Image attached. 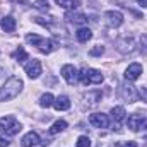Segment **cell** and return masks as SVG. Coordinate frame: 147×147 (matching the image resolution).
I'll return each mask as SVG.
<instances>
[{"instance_id":"obj_1","label":"cell","mask_w":147,"mask_h":147,"mask_svg":"<svg viewBox=\"0 0 147 147\" xmlns=\"http://www.w3.org/2000/svg\"><path fill=\"white\" fill-rule=\"evenodd\" d=\"M24 82L19 77H10L7 79L2 86H0V101H10L14 98L19 96V92L22 91Z\"/></svg>"},{"instance_id":"obj_2","label":"cell","mask_w":147,"mask_h":147,"mask_svg":"<svg viewBox=\"0 0 147 147\" xmlns=\"http://www.w3.org/2000/svg\"><path fill=\"white\" fill-rule=\"evenodd\" d=\"M26 41L31 43L33 46H36L41 53H51L55 48H57V43L53 39H48V38H43V36H38V34H28L26 36Z\"/></svg>"},{"instance_id":"obj_3","label":"cell","mask_w":147,"mask_h":147,"mask_svg":"<svg viewBox=\"0 0 147 147\" xmlns=\"http://www.w3.org/2000/svg\"><path fill=\"white\" fill-rule=\"evenodd\" d=\"M103 74L96 69H89V67H84L80 72H79V80L84 84V86H91V84H101L103 82Z\"/></svg>"},{"instance_id":"obj_4","label":"cell","mask_w":147,"mask_h":147,"mask_svg":"<svg viewBox=\"0 0 147 147\" xmlns=\"http://www.w3.org/2000/svg\"><path fill=\"white\" fill-rule=\"evenodd\" d=\"M21 123L14 118V116H2L0 118V130L5 134V135H17L21 132Z\"/></svg>"},{"instance_id":"obj_5","label":"cell","mask_w":147,"mask_h":147,"mask_svg":"<svg viewBox=\"0 0 147 147\" xmlns=\"http://www.w3.org/2000/svg\"><path fill=\"white\" fill-rule=\"evenodd\" d=\"M116 48H118V51L123 53V55H127V53H134V51H135V39H134L132 36L120 38L118 43H116Z\"/></svg>"},{"instance_id":"obj_6","label":"cell","mask_w":147,"mask_h":147,"mask_svg":"<svg viewBox=\"0 0 147 147\" xmlns=\"http://www.w3.org/2000/svg\"><path fill=\"white\" fill-rule=\"evenodd\" d=\"M105 21L110 28H120L123 24V16L118 10H108L105 12Z\"/></svg>"},{"instance_id":"obj_7","label":"cell","mask_w":147,"mask_h":147,"mask_svg":"<svg viewBox=\"0 0 147 147\" xmlns=\"http://www.w3.org/2000/svg\"><path fill=\"white\" fill-rule=\"evenodd\" d=\"M89 123L96 128H108L110 120H108V115H105V113H92L89 116Z\"/></svg>"},{"instance_id":"obj_8","label":"cell","mask_w":147,"mask_h":147,"mask_svg":"<svg viewBox=\"0 0 147 147\" xmlns=\"http://www.w3.org/2000/svg\"><path fill=\"white\" fill-rule=\"evenodd\" d=\"M60 74H62V77L65 79L67 84H75L77 79H79V72H77V69L74 65H63Z\"/></svg>"},{"instance_id":"obj_9","label":"cell","mask_w":147,"mask_h":147,"mask_svg":"<svg viewBox=\"0 0 147 147\" xmlns=\"http://www.w3.org/2000/svg\"><path fill=\"white\" fill-rule=\"evenodd\" d=\"M121 98L128 103H135L139 99V92L135 91V87L132 84H123L121 86Z\"/></svg>"},{"instance_id":"obj_10","label":"cell","mask_w":147,"mask_h":147,"mask_svg":"<svg viewBox=\"0 0 147 147\" xmlns=\"http://www.w3.org/2000/svg\"><path fill=\"white\" fill-rule=\"evenodd\" d=\"M26 74L29 79H38L41 75V62L39 60H31L28 65H26Z\"/></svg>"},{"instance_id":"obj_11","label":"cell","mask_w":147,"mask_h":147,"mask_svg":"<svg viewBox=\"0 0 147 147\" xmlns=\"http://www.w3.org/2000/svg\"><path fill=\"white\" fill-rule=\"evenodd\" d=\"M140 74H142V65L140 63H132V65H128V69L125 70V79L127 80H137L139 77H140Z\"/></svg>"},{"instance_id":"obj_12","label":"cell","mask_w":147,"mask_h":147,"mask_svg":"<svg viewBox=\"0 0 147 147\" xmlns=\"http://www.w3.org/2000/svg\"><path fill=\"white\" fill-rule=\"evenodd\" d=\"M144 120H146V116L144 115H139V113H134V115H130L128 116V128L130 130H134V132H139V128H140V125L144 123Z\"/></svg>"},{"instance_id":"obj_13","label":"cell","mask_w":147,"mask_h":147,"mask_svg":"<svg viewBox=\"0 0 147 147\" xmlns=\"http://www.w3.org/2000/svg\"><path fill=\"white\" fill-rule=\"evenodd\" d=\"M0 26H2V29H3L5 33H14L17 22H16V19H14L12 16H5L3 19H0Z\"/></svg>"},{"instance_id":"obj_14","label":"cell","mask_w":147,"mask_h":147,"mask_svg":"<svg viewBox=\"0 0 147 147\" xmlns=\"http://www.w3.org/2000/svg\"><path fill=\"white\" fill-rule=\"evenodd\" d=\"M101 98H103V94L99 92V91H92V92H87L86 96H84V101H86V106H96L99 101H101Z\"/></svg>"},{"instance_id":"obj_15","label":"cell","mask_w":147,"mask_h":147,"mask_svg":"<svg viewBox=\"0 0 147 147\" xmlns=\"http://www.w3.org/2000/svg\"><path fill=\"white\" fill-rule=\"evenodd\" d=\"M21 144H22V147H33V146H38V144H39V135H38L36 132H29V134H26V135L22 137Z\"/></svg>"},{"instance_id":"obj_16","label":"cell","mask_w":147,"mask_h":147,"mask_svg":"<svg viewBox=\"0 0 147 147\" xmlns=\"http://www.w3.org/2000/svg\"><path fill=\"white\" fill-rule=\"evenodd\" d=\"M53 106H55L58 111H65V110H69V108H70V99H69L67 96H58V98L55 99Z\"/></svg>"},{"instance_id":"obj_17","label":"cell","mask_w":147,"mask_h":147,"mask_svg":"<svg viewBox=\"0 0 147 147\" xmlns=\"http://www.w3.org/2000/svg\"><path fill=\"white\" fill-rule=\"evenodd\" d=\"M67 128V121L65 120H57L51 127H50V130H48V134L50 135H57V134H60V132H63Z\"/></svg>"},{"instance_id":"obj_18","label":"cell","mask_w":147,"mask_h":147,"mask_svg":"<svg viewBox=\"0 0 147 147\" xmlns=\"http://www.w3.org/2000/svg\"><path fill=\"white\" fill-rule=\"evenodd\" d=\"M75 36H77V39H79L80 43H87V41L92 38V31H91L89 28H80V29L75 33Z\"/></svg>"},{"instance_id":"obj_19","label":"cell","mask_w":147,"mask_h":147,"mask_svg":"<svg viewBox=\"0 0 147 147\" xmlns=\"http://www.w3.org/2000/svg\"><path fill=\"white\" fill-rule=\"evenodd\" d=\"M125 108L123 106H115L113 110H111V118L116 121V123H120V121H123L125 120Z\"/></svg>"},{"instance_id":"obj_20","label":"cell","mask_w":147,"mask_h":147,"mask_svg":"<svg viewBox=\"0 0 147 147\" xmlns=\"http://www.w3.org/2000/svg\"><path fill=\"white\" fill-rule=\"evenodd\" d=\"M67 17H69V21H70V22H74V24H79V26L87 24V16H84V14H80V12L70 14V16H67Z\"/></svg>"},{"instance_id":"obj_21","label":"cell","mask_w":147,"mask_h":147,"mask_svg":"<svg viewBox=\"0 0 147 147\" xmlns=\"http://www.w3.org/2000/svg\"><path fill=\"white\" fill-rule=\"evenodd\" d=\"M53 103H55V98L50 92H46V94H43L39 98V106L41 108H50V106H53Z\"/></svg>"},{"instance_id":"obj_22","label":"cell","mask_w":147,"mask_h":147,"mask_svg":"<svg viewBox=\"0 0 147 147\" xmlns=\"http://www.w3.org/2000/svg\"><path fill=\"white\" fill-rule=\"evenodd\" d=\"M12 58H14V60H17V62L21 63V62L28 60V53H26V50H24V48H21V46H19V48L12 53Z\"/></svg>"},{"instance_id":"obj_23","label":"cell","mask_w":147,"mask_h":147,"mask_svg":"<svg viewBox=\"0 0 147 147\" xmlns=\"http://www.w3.org/2000/svg\"><path fill=\"white\" fill-rule=\"evenodd\" d=\"M57 2V5H60L62 9H74V7H77V0H55Z\"/></svg>"},{"instance_id":"obj_24","label":"cell","mask_w":147,"mask_h":147,"mask_svg":"<svg viewBox=\"0 0 147 147\" xmlns=\"http://www.w3.org/2000/svg\"><path fill=\"white\" fill-rule=\"evenodd\" d=\"M34 7H36L38 10H43V12H48V10H50L48 0H36V2H34Z\"/></svg>"},{"instance_id":"obj_25","label":"cell","mask_w":147,"mask_h":147,"mask_svg":"<svg viewBox=\"0 0 147 147\" xmlns=\"http://www.w3.org/2000/svg\"><path fill=\"white\" fill-rule=\"evenodd\" d=\"M77 147H91V139L86 137V135L79 137V139H77Z\"/></svg>"},{"instance_id":"obj_26","label":"cell","mask_w":147,"mask_h":147,"mask_svg":"<svg viewBox=\"0 0 147 147\" xmlns=\"http://www.w3.org/2000/svg\"><path fill=\"white\" fill-rule=\"evenodd\" d=\"M89 53H91L92 57H99V55H103V53H105V48H103L101 45H98V46H94Z\"/></svg>"},{"instance_id":"obj_27","label":"cell","mask_w":147,"mask_h":147,"mask_svg":"<svg viewBox=\"0 0 147 147\" xmlns=\"http://www.w3.org/2000/svg\"><path fill=\"white\" fill-rule=\"evenodd\" d=\"M140 48H142V51L147 53V34H142L140 36Z\"/></svg>"},{"instance_id":"obj_28","label":"cell","mask_w":147,"mask_h":147,"mask_svg":"<svg viewBox=\"0 0 147 147\" xmlns=\"http://www.w3.org/2000/svg\"><path fill=\"white\" fill-rule=\"evenodd\" d=\"M139 98L147 103V87H140V89H139Z\"/></svg>"},{"instance_id":"obj_29","label":"cell","mask_w":147,"mask_h":147,"mask_svg":"<svg viewBox=\"0 0 147 147\" xmlns=\"http://www.w3.org/2000/svg\"><path fill=\"white\" fill-rule=\"evenodd\" d=\"M139 134H142V135H147V118L144 120V123L140 125V128H139Z\"/></svg>"},{"instance_id":"obj_30","label":"cell","mask_w":147,"mask_h":147,"mask_svg":"<svg viewBox=\"0 0 147 147\" xmlns=\"http://www.w3.org/2000/svg\"><path fill=\"white\" fill-rule=\"evenodd\" d=\"M118 147H139V146H137V142L128 140V142H121V144H118Z\"/></svg>"},{"instance_id":"obj_31","label":"cell","mask_w":147,"mask_h":147,"mask_svg":"<svg viewBox=\"0 0 147 147\" xmlns=\"http://www.w3.org/2000/svg\"><path fill=\"white\" fill-rule=\"evenodd\" d=\"M9 139H5L3 135H0V147H9Z\"/></svg>"},{"instance_id":"obj_32","label":"cell","mask_w":147,"mask_h":147,"mask_svg":"<svg viewBox=\"0 0 147 147\" xmlns=\"http://www.w3.org/2000/svg\"><path fill=\"white\" fill-rule=\"evenodd\" d=\"M137 2H139L140 7H147V0H137Z\"/></svg>"}]
</instances>
